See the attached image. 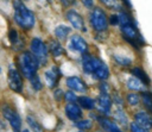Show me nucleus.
Here are the masks:
<instances>
[{
  "label": "nucleus",
  "mask_w": 152,
  "mask_h": 132,
  "mask_svg": "<svg viewBox=\"0 0 152 132\" xmlns=\"http://www.w3.org/2000/svg\"><path fill=\"white\" fill-rule=\"evenodd\" d=\"M113 59H114V62H115L118 65L124 67V68L129 67V65L132 64V58H131V57H128V56H126V55L113 54Z\"/></svg>",
  "instance_id": "24"
},
{
  "label": "nucleus",
  "mask_w": 152,
  "mask_h": 132,
  "mask_svg": "<svg viewBox=\"0 0 152 132\" xmlns=\"http://www.w3.org/2000/svg\"><path fill=\"white\" fill-rule=\"evenodd\" d=\"M13 18L14 23L25 31L32 30L36 25L34 13L24 4L23 0H13Z\"/></svg>",
  "instance_id": "1"
},
{
  "label": "nucleus",
  "mask_w": 152,
  "mask_h": 132,
  "mask_svg": "<svg viewBox=\"0 0 152 132\" xmlns=\"http://www.w3.org/2000/svg\"><path fill=\"white\" fill-rule=\"evenodd\" d=\"M75 126L81 131H88V130H90L93 127V122L89 119H83V120L75 121Z\"/></svg>",
  "instance_id": "28"
},
{
  "label": "nucleus",
  "mask_w": 152,
  "mask_h": 132,
  "mask_svg": "<svg viewBox=\"0 0 152 132\" xmlns=\"http://www.w3.org/2000/svg\"><path fill=\"white\" fill-rule=\"evenodd\" d=\"M1 73H2V70H1V67H0V75H1Z\"/></svg>",
  "instance_id": "41"
},
{
  "label": "nucleus",
  "mask_w": 152,
  "mask_h": 132,
  "mask_svg": "<svg viewBox=\"0 0 152 132\" xmlns=\"http://www.w3.org/2000/svg\"><path fill=\"white\" fill-rule=\"evenodd\" d=\"M121 2H122V5L125 6V8H128L129 11L132 10V4H131L129 0H121Z\"/></svg>",
  "instance_id": "38"
},
{
  "label": "nucleus",
  "mask_w": 152,
  "mask_h": 132,
  "mask_svg": "<svg viewBox=\"0 0 152 132\" xmlns=\"http://www.w3.org/2000/svg\"><path fill=\"white\" fill-rule=\"evenodd\" d=\"M109 75H110V70H109L108 65L100 58V61H99V63H97V65H96L91 76L94 78L99 80V81H106L109 77Z\"/></svg>",
  "instance_id": "11"
},
{
  "label": "nucleus",
  "mask_w": 152,
  "mask_h": 132,
  "mask_svg": "<svg viewBox=\"0 0 152 132\" xmlns=\"http://www.w3.org/2000/svg\"><path fill=\"white\" fill-rule=\"evenodd\" d=\"M81 67H82V70H83L84 74L91 75L93 74V56L91 55H88V54L82 55Z\"/></svg>",
  "instance_id": "20"
},
{
  "label": "nucleus",
  "mask_w": 152,
  "mask_h": 132,
  "mask_svg": "<svg viewBox=\"0 0 152 132\" xmlns=\"http://www.w3.org/2000/svg\"><path fill=\"white\" fill-rule=\"evenodd\" d=\"M131 73H132V75L133 76H135L137 78H139L144 84H146L147 87L151 84V80H150V77H148V75H147V73L141 68V67H133L132 69H131Z\"/></svg>",
  "instance_id": "18"
},
{
  "label": "nucleus",
  "mask_w": 152,
  "mask_h": 132,
  "mask_svg": "<svg viewBox=\"0 0 152 132\" xmlns=\"http://www.w3.org/2000/svg\"><path fill=\"white\" fill-rule=\"evenodd\" d=\"M70 51L72 52H76V54H81V55H84L88 52V43L87 40L78 33H75L72 34L69 40H68V46H66Z\"/></svg>",
  "instance_id": "6"
},
{
  "label": "nucleus",
  "mask_w": 152,
  "mask_h": 132,
  "mask_svg": "<svg viewBox=\"0 0 152 132\" xmlns=\"http://www.w3.org/2000/svg\"><path fill=\"white\" fill-rule=\"evenodd\" d=\"M126 100L128 102V105L131 106H138L141 101L140 99V94H138L137 92H132V93H127L126 95Z\"/></svg>",
  "instance_id": "27"
},
{
  "label": "nucleus",
  "mask_w": 152,
  "mask_h": 132,
  "mask_svg": "<svg viewBox=\"0 0 152 132\" xmlns=\"http://www.w3.org/2000/svg\"><path fill=\"white\" fill-rule=\"evenodd\" d=\"M99 2L101 5H103L106 8L115 11V12H120L122 10H126L125 6L122 5L121 0H99Z\"/></svg>",
  "instance_id": "21"
},
{
  "label": "nucleus",
  "mask_w": 152,
  "mask_h": 132,
  "mask_svg": "<svg viewBox=\"0 0 152 132\" xmlns=\"http://www.w3.org/2000/svg\"><path fill=\"white\" fill-rule=\"evenodd\" d=\"M65 18H66V20L69 21V24H70V26H71L72 29H75L76 31L87 32V27H86L84 19H83V17H82L76 10L69 8V10L65 12Z\"/></svg>",
  "instance_id": "7"
},
{
  "label": "nucleus",
  "mask_w": 152,
  "mask_h": 132,
  "mask_svg": "<svg viewBox=\"0 0 152 132\" xmlns=\"http://www.w3.org/2000/svg\"><path fill=\"white\" fill-rule=\"evenodd\" d=\"M64 111H65L66 117H68L70 120H72V121H77V120H80V119L82 118V109H81V107H80L78 103L69 102V103L65 106Z\"/></svg>",
  "instance_id": "14"
},
{
  "label": "nucleus",
  "mask_w": 152,
  "mask_h": 132,
  "mask_svg": "<svg viewBox=\"0 0 152 132\" xmlns=\"http://www.w3.org/2000/svg\"><path fill=\"white\" fill-rule=\"evenodd\" d=\"M7 82H8V87L15 92V93H23L24 89V82H23V75L13 65H11L8 68V73H7Z\"/></svg>",
  "instance_id": "5"
},
{
  "label": "nucleus",
  "mask_w": 152,
  "mask_h": 132,
  "mask_svg": "<svg viewBox=\"0 0 152 132\" xmlns=\"http://www.w3.org/2000/svg\"><path fill=\"white\" fill-rule=\"evenodd\" d=\"M48 49H49V54L55 58H59L61 56H63L65 54V49L62 46L61 42L56 38L50 39L48 42Z\"/></svg>",
  "instance_id": "15"
},
{
  "label": "nucleus",
  "mask_w": 152,
  "mask_h": 132,
  "mask_svg": "<svg viewBox=\"0 0 152 132\" xmlns=\"http://www.w3.org/2000/svg\"><path fill=\"white\" fill-rule=\"evenodd\" d=\"M23 132H31V131H30V130H24Z\"/></svg>",
  "instance_id": "40"
},
{
  "label": "nucleus",
  "mask_w": 152,
  "mask_h": 132,
  "mask_svg": "<svg viewBox=\"0 0 152 132\" xmlns=\"http://www.w3.org/2000/svg\"><path fill=\"white\" fill-rule=\"evenodd\" d=\"M77 103L80 105V107H82L84 109H93L95 107V100L87 95H82V96L77 98Z\"/></svg>",
  "instance_id": "23"
},
{
  "label": "nucleus",
  "mask_w": 152,
  "mask_h": 132,
  "mask_svg": "<svg viewBox=\"0 0 152 132\" xmlns=\"http://www.w3.org/2000/svg\"><path fill=\"white\" fill-rule=\"evenodd\" d=\"M134 120L138 125L144 127L145 130H152V115L148 112H137L134 114Z\"/></svg>",
  "instance_id": "12"
},
{
  "label": "nucleus",
  "mask_w": 152,
  "mask_h": 132,
  "mask_svg": "<svg viewBox=\"0 0 152 132\" xmlns=\"http://www.w3.org/2000/svg\"><path fill=\"white\" fill-rule=\"evenodd\" d=\"M114 118L119 124H122V125L127 124V117H126V114H125V112L121 107L116 108V111L114 112Z\"/></svg>",
  "instance_id": "29"
},
{
  "label": "nucleus",
  "mask_w": 152,
  "mask_h": 132,
  "mask_svg": "<svg viewBox=\"0 0 152 132\" xmlns=\"http://www.w3.org/2000/svg\"><path fill=\"white\" fill-rule=\"evenodd\" d=\"M99 88H100V92L101 93H109V89H110L109 86H108V83H106L104 81H101Z\"/></svg>",
  "instance_id": "35"
},
{
  "label": "nucleus",
  "mask_w": 152,
  "mask_h": 132,
  "mask_svg": "<svg viewBox=\"0 0 152 132\" xmlns=\"http://www.w3.org/2000/svg\"><path fill=\"white\" fill-rule=\"evenodd\" d=\"M89 24L91 26V29L95 32H106L108 30V17L107 13L104 12L103 8L101 7H93L89 12V17H88Z\"/></svg>",
  "instance_id": "3"
},
{
  "label": "nucleus",
  "mask_w": 152,
  "mask_h": 132,
  "mask_svg": "<svg viewBox=\"0 0 152 132\" xmlns=\"http://www.w3.org/2000/svg\"><path fill=\"white\" fill-rule=\"evenodd\" d=\"M71 27L65 25V24H59L55 27L53 30V34L56 37V39H58L59 42H64L66 39H69V36L71 34Z\"/></svg>",
  "instance_id": "16"
},
{
  "label": "nucleus",
  "mask_w": 152,
  "mask_h": 132,
  "mask_svg": "<svg viewBox=\"0 0 152 132\" xmlns=\"http://www.w3.org/2000/svg\"><path fill=\"white\" fill-rule=\"evenodd\" d=\"M77 95H76V92H74V90H68V92H65L64 93V99L68 101V102H75V101H77Z\"/></svg>",
  "instance_id": "31"
},
{
  "label": "nucleus",
  "mask_w": 152,
  "mask_h": 132,
  "mask_svg": "<svg viewBox=\"0 0 152 132\" xmlns=\"http://www.w3.org/2000/svg\"><path fill=\"white\" fill-rule=\"evenodd\" d=\"M30 51L36 56L40 67H45L49 63V49L48 44L40 37H33L30 42Z\"/></svg>",
  "instance_id": "4"
},
{
  "label": "nucleus",
  "mask_w": 152,
  "mask_h": 132,
  "mask_svg": "<svg viewBox=\"0 0 152 132\" xmlns=\"http://www.w3.org/2000/svg\"><path fill=\"white\" fill-rule=\"evenodd\" d=\"M140 99L142 101V105L147 109V112L152 113V92H148V90L140 92Z\"/></svg>",
  "instance_id": "22"
},
{
  "label": "nucleus",
  "mask_w": 152,
  "mask_h": 132,
  "mask_svg": "<svg viewBox=\"0 0 152 132\" xmlns=\"http://www.w3.org/2000/svg\"><path fill=\"white\" fill-rule=\"evenodd\" d=\"M78 132H83V131H81V130H80V131H78Z\"/></svg>",
  "instance_id": "42"
},
{
  "label": "nucleus",
  "mask_w": 152,
  "mask_h": 132,
  "mask_svg": "<svg viewBox=\"0 0 152 132\" xmlns=\"http://www.w3.org/2000/svg\"><path fill=\"white\" fill-rule=\"evenodd\" d=\"M65 83L68 86L69 89L74 90V92H80V93H84L87 90V83L80 77V76H69L65 80Z\"/></svg>",
  "instance_id": "10"
},
{
  "label": "nucleus",
  "mask_w": 152,
  "mask_h": 132,
  "mask_svg": "<svg viewBox=\"0 0 152 132\" xmlns=\"http://www.w3.org/2000/svg\"><path fill=\"white\" fill-rule=\"evenodd\" d=\"M129 130H131V132H148L147 130H145L144 127H141L140 125H138L135 121L129 124Z\"/></svg>",
  "instance_id": "32"
},
{
  "label": "nucleus",
  "mask_w": 152,
  "mask_h": 132,
  "mask_svg": "<svg viewBox=\"0 0 152 132\" xmlns=\"http://www.w3.org/2000/svg\"><path fill=\"white\" fill-rule=\"evenodd\" d=\"M46 1H48V0H46Z\"/></svg>",
  "instance_id": "43"
},
{
  "label": "nucleus",
  "mask_w": 152,
  "mask_h": 132,
  "mask_svg": "<svg viewBox=\"0 0 152 132\" xmlns=\"http://www.w3.org/2000/svg\"><path fill=\"white\" fill-rule=\"evenodd\" d=\"M100 125L107 131V132H122L120 130V127L118 126V124H115L113 120L108 119V118H97Z\"/></svg>",
  "instance_id": "19"
},
{
  "label": "nucleus",
  "mask_w": 152,
  "mask_h": 132,
  "mask_svg": "<svg viewBox=\"0 0 152 132\" xmlns=\"http://www.w3.org/2000/svg\"><path fill=\"white\" fill-rule=\"evenodd\" d=\"M17 65L18 70L27 80H30L33 75L38 74V69L40 68L38 59L30 50H24L19 54V56L17 57Z\"/></svg>",
  "instance_id": "2"
},
{
  "label": "nucleus",
  "mask_w": 152,
  "mask_h": 132,
  "mask_svg": "<svg viewBox=\"0 0 152 132\" xmlns=\"http://www.w3.org/2000/svg\"><path fill=\"white\" fill-rule=\"evenodd\" d=\"M59 2H61V5L64 7V8H69V7H71L75 2H76V0H58Z\"/></svg>",
  "instance_id": "34"
},
{
  "label": "nucleus",
  "mask_w": 152,
  "mask_h": 132,
  "mask_svg": "<svg viewBox=\"0 0 152 132\" xmlns=\"http://www.w3.org/2000/svg\"><path fill=\"white\" fill-rule=\"evenodd\" d=\"M26 121H27L28 126L32 128L33 132H43V127H42V125L39 124V121H38L32 114H27V117H26Z\"/></svg>",
  "instance_id": "25"
},
{
  "label": "nucleus",
  "mask_w": 152,
  "mask_h": 132,
  "mask_svg": "<svg viewBox=\"0 0 152 132\" xmlns=\"http://www.w3.org/2000/svg\"><path fill=\"white\" fill-rule=\"evenodd\" d=\"M108 23H109V25H112V26L119 25V15H118V13L110 14V15L108 17Z\"/></svg>",
  "instance_id": "33"
},
{
  "label": "nucleus",
  "mask_w": 152,
  "mask_h": 132,
  "mask_svg": "<svg viewBox=\"0 0 152 132\" xmlns=\"http://www.w3.org/2000/svg\"><path fill=\"white\" fill-rule=\"evenodd\" d=\"M97 105L100 112H102L103 114H108L113 105V100L109 96V93H101L97 98Z\"/></svg>",
  "instance_id": "13"
},
{
  "label": "nucleus",
  "mask_w": 152,
  "mask_h": 132,
  "mask_svg": "<svg viewBox=\"0 0 152 132\" xmlns=\"http://www.w3.org/2000/svg\"><path fill=\"white\" fill-rule=\"evenodd\" d=\"M61 70L57 65H52L50 69L44 71V81L49 88H55L61 78Z\"/></svg>",
  "instance_id": "9"
},
{
  "label": "nucleus",
  "mask_w": 152,
  "mask_h": 132,
  "mask_svg": "<svg viewBox=\"0 0 152 132\" xmlns=\"http://www.w3.org/2000/svg\"><path fill=\"white\" fill-rule=\"evenodd\" d=\"M1 111H2L4 118L10 122L13 132H19L20 131V127H21V119H20L19 114L17 113V111L13 109L12 107L7 106V105H5Z\"/></svg>",
  "instance_id": "8"
},
{
  "label": "nucleus",
  "mask_w": 152,
  "mask_h": 132,
  "mask_svg": "<svg viewBox=\"0 0 152 132\" xmlns=\"http://www.w3.org/2000/svg\"><path fill=\"white\" fill-rule=\"evenodd\" d=\"M114 102H116V103H119L120 106H121V105L124 103V102H122V100L120 99V96H118V95H114Z\"/></svg>",
  "instance_id": "39"
},
{
  "label": "nucleus",
  "mask_w": 152,
  "mask_h": 132,
  "mask_svg": "<svg viewBox=\"0 0 152 132\" xmlns=\"http://www.w3.org/2000/svg\"><path fill=\"white\" fill-rule=\"evenodd\" d=\"M28 81H30V83H31V86H32V88H33L34 90H42L43 83H42V80H40V77L38 76V74L33 75Z\"/></svg>",
  "instance_id": "30"
},
{
  "label": "nucleus",
  "mask_w": 152,
  "mask_h": 132,
  "mask_svg": "<svg viewBox=\"0 0 152 132\" xmlns=\"http://www.w3.org/2000/svg\"><path fill=\"white\" fill-rule=\"evenodd\" d=\"M53 95H55V99H56L57 101H59L62 98H64V93H63V90L59 89V88H57V89L53 92Z\"/></svg>",
  "instance_id": "37"
},
{
  "label": "nucleus",
  "mask_w": 152,
  "mask_h": 132,
  "mask_svg": "<svg viewBox=\"0 0 152 132\" xmlns=\"http://www.w3.org/2000/svg\"><path fill=\"white\" fill-rule=\"evenodd\" d=\"M20 39H21V38H20V36H19V32H18L15 29L11 27L10 31H8V40H10V43H11L13 46L21 45Z\"/></svg>",
  "instance_id": "26"
},
{
  "label": "nucleus",
  "mask_w": 152,
  "mask_h": 132,
  "mask_svg": "<svg viewBox=\"0 0 152 132\" xmlns=\"http://www.w3.org/2000/svg\"><path fill=\"white\" fill-rule=\"evenodd\" d=\"M126 87L129 89V90H132V92H138V93H140V92H142V90H146V84H144L139 78H137L135 76H131V77H128L127 78V81H126Z\"/></svg>",
  "instance_id": "17"
},
{
  "label": "nucleus",
  "mask_w": 152,
  "mask_h": 132,
  "mask_svg": "<svg viewBox=\"0 0 152 132\" xmlns=\"http://www.w3.org/2000/svg\"><path fill=\"white\" fill-rule=\"evenodd\" d=\"M81 2H82V5H83L86 8H88V10H91V8L94 7L95 0H81Z\"/></svg>",
  "instance_id": "36"
}]
</instances>
